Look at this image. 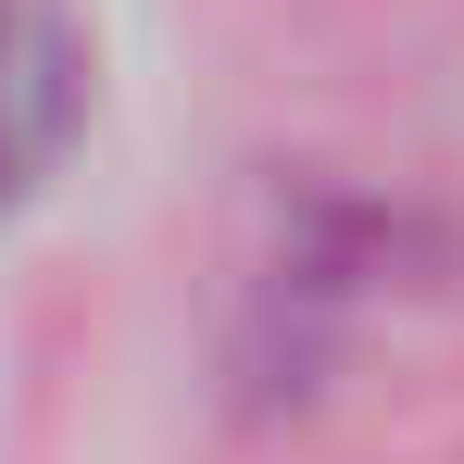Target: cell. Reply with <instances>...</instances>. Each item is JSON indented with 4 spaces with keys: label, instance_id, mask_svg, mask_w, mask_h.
<instances>
[{
    "label": "cell",
    "instance_id": "cell-1",
    "mask_svg": "<svg viewBox=\"0 0 464 464\" xmlns=\"http://www.w3.org/2000/svg\"><path fill=\"white\" fill-rule=\"evenodd\" d=\"M88 126V38L63 0H0V214L76 151Z\"/></svg>",
    "mask_w": 464,
    "mask_h": 464
}]
</instances>
